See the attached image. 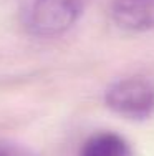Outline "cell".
Here are the masks:
<instances>
[{
	"label": "cell",
	"instance_id": "6da1fadb",
	"mask_svg": "<svg viewBox=\"0 0 154 156\" xmlns=\"http://www.w3.org/2000/svg\"><path fill=\"white\" fill-rule=\"evenodd\" d=\"M104 103L126 120H148L154 115V83L141 76L118 80L106 88Z\"/></svg>",
	"mask_w": 154,
	"mask_h": 156
},
{
	"label": "cell",
	"instance_id": "277c9868",
	"mask_svg": "<svg viewBox=\"0 0 154 156\" xmlns=\"http://www.w3.org/2000/svg\"><path fill=\"white\" fill-rule=\"evenodd\" d=\"M80 156H134L131 144L118 133L98 131L81 144Z\"/></svg>",
	"mask_w": 154,
	"mask_h": 156
},
{
	"label": "cell",
	"instance_id": "5b68a950",
	"mask_svg": "<svg viewBox=\"0 0 154 156\" xmlns=\"http://www.w3.org/2000/svg\"><path fill=\"white\" fill-rule=\"evenodd\" d=\"M0 156H32V154L28 153V151L15 146V144L0 143Z\"/></svg>",
	"mask_w": 154,
	"mask_h": 156
},
{
	"label": "cell",
	"instance_id": "7a4b0ae2",
	"mask_svg": "<svg viewBox=\"0 0 154 156\" xmlns=\"http://www.w3.org/2000/svg\"><path fill=\"white\" fill-rule=\"evenodd\" d=\"M83 7L85 0H33L27 27L35 37H58L78 22Z\"/></svg>",
	"mask_w": 154,
	"mask_h": 156
},
{
	"label": "cell",
	"instance_id": "3957f363",
	"mask_svg": "<svg viewBox=\"0 0 154 156\" xmlns=\"http://www.w3.org/2000/svg\"><path fill=\"white\" fill-rule=\"evenodd\" d=\"M111 17L128 32L154 30V0H111Z\"/></svg>",
	"mask_w": 154,
	"mask_h": 156
}]
</instances>
